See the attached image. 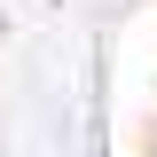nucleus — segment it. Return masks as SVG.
I'll return each mask as SVG.
<instances>
[{
  "instance_id": "nucleus-1",
  "label": "nucleus",
  "mask_w": 157,
  "mask_h": 157,
  "mask_svg": "<svg viewBox=\"0 0 157 157\" xmlns=\"http://www.w3.org/2000/svg\"><path fill=\"white\" fill-rule=\"evenodd\" d=\"M149 157H157V141H149Z\"/></svg>"
}]
</instances>
